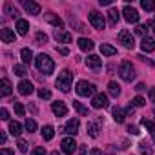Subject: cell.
Here are the masks:
<instances>
[{
    "label": "cell",
    "instance_id": "1",
    "mask_svg": "<svg viewBox=\"0 0 155 155\" xmlns=\"http://www.w3.org/2000/svg\"><path fill=\"white\" fill-rule=\"evenodd\" d=\"M35 64H37L38 71H42V73H46V75H51V73H53V69H55V64H53V60L49 58V55H44V53L37 55V58H35Z\"/></svg>",
    "mask_w": 155,
    "mask_h": 155
},
{
    "label": "cell",
    "instance_id": "2",
    "mask_svg": "<svg viewBox=\"0 0 155 155\" xmlns=\"http://www.w3.org/2000/svg\"><path fill=\"white\" fill-rule=\"evenodd\" d=\"M71 82H73V75L69 69H62L58 73V79H57V88L64 93H68L71 90Z\"/></svg>",
    "mask_w": 155,
    "mask_h": 155
},
{
    "label": "cell",
    "instance_id": "3",
    "mask_svg": "<svg viewBox=\"0 0 155 155\" xmlns=\"http://www.w3.org/2000/svg\"><path fill=\"white\" fill-rule=\"evenodd\" d=\"M119 77H120L122 81H126V82H131V81L135 79V69H133V66H131L130 60H124V62L120 64V68H119Z\"/></svg>",
    "mask_w": 155,
    "mask_h": 155
},
{
    "label": "cell",
    "instance_id": "4",
    "mask_svg": "<svg viewBox=\"0 0 155 155\" xmlns=\"http://www.w3.org/2000/svg\"><path fill=\"white\" fill-rule=\"evenodd\" d=\"M95 90H97V86L88 82V81H79L77 82V88H75L77 95H81V97H91L95 93Z\"/></svg>",
    "mask_w": 155,
    "mask_h": 155
},
{
    "label": "cell",
    "instance_id": "5",
    "mask_svg": "<svg viewBox=\"0 0 155 155\" xmlns=\"http://www.w3.org/2000/svg\"><path fill=\"white\" fill-rule=\"evenodd\" d=\"M88 20H90V24H91L95 29H104V26H106V20H104V17H102L99 11H90Z\"/></svg>",
    "mask_w": 155,
    "mask_h": 155
},
{
    "label": "cell",
    "instance_id": "6",
    "mask_svg": "<svg viewBox=\"0 0 155 155\" xmlns=\"http://www.w3.org/2000/svg\"><path fill=\"white\" fill-rule=\"evenodd\" d=\"M119 42H120L124 48H128V49H133V46H135V38H133V35H131L128 29H122V31L119 33Z\"/></svg>",
    "mask_w": 155,
    "mask_h": 155
},
{
    "label": "cell",
    "instance_id": "7",
    "mask_svg": "<svg viewBox=\"0 0 155 155\" xmlns=\"http://www.w3.org/2000/svg\"><path fill=\"white\" fill-rule=\"evenodd\" d=\"M122 15H124V20L130 22V24H137L139 22V11L135 8H131V6H124Z\"/></svg>",
    "mask_w": 155,
    "mask_h": 155
},
{
    "label": "cell",
    "instance_id": "8",
    "mask_svg": "<svg viewBox=\"0 0 155 155\" xmlns=\"http://www.w3.org/2000/svg\"><path fill=\"white\" fill-rule=\"evenodd\" d=\"M60 148H62V151H64L66 155H71V153L77 150V142H75L73 137H66V139H62Z\"/></svg>",
    "mask_w": 155,
    "mask_h": 155
},
{
    "label": "cell",
    "instance_id": "9",
    "mask_svg": "<svg viewBox=\"0 0 155 155\" xmlns=\"http://www.w3.org/2000/svg\"><path fill=\"white\" fill-rule=\"evenodd\" d=\"M108 95H104V93H97L95 97H93V101H91V106L95 108V110H101V108H108Z\"/></svg>",
    "mask_w": 155,
    "mask_h": 155
},
{
    "label": "cell",
    "instance_id": "10",
    "mask_svg": "<svg viewBox=\"0 0 155 155\" xmlns=\"http://www.w3.org/2000/svg\"><path fill=\"white\" fill-rule=\"evenodd\" d=\"M79 119H69L68 122H66V126H64V133H68V135H77L79 133Z\"/></svg>",
    "mask_w": 155,
    "mask_h": 155
},
{
    "label": "cell",
    "instance_id": "11",
    "mask_svg": "<svg viewBox=\"0 0 155 155\" xmlns=\"http://www.w3.org/2000/svg\"><path fill=\"white\" fill-rule=\"evenodd\" d=\"M53 37H55V38H57V42H60V44H69V42L73 40L71 33H68V31H62V29H55Z\"/></svg>",
    "mask_w": 155,
    "mask_h": 155
},
{
    "label": "cell",
    "instance_id": "12",
    "mask_svg": "<svg viewBox=\"0 0 155 155\" xmlns=\"http://www.w3.org/2000/svg\"><path fill=\"white\" fill-rule=\"evenodd\" d=\"M17 88H18V93L24 95V97H28V95H31V93L35 91V88H33V84H31L29 81H20Z\"/></svg>",
    "mask_w": 155,
    "mask_h": 155
},
{
    "label": "cell",
    "instance_id": "13",
    "mask_svg": "<svg viewBox=\"0 0 155 155\" xmlns=\"http://www.w3.org/2000/svg\"><path fill=\"white\" fill-rule=\"evenodd\" d=\"M22 8H24L29 15H38V13H40V4L31 2V0H22Z\"/></svg>",
    "mask_w": 155,
    "mask_h": 155
},
{
    "label": "cell",
    "instance_id": "14",
    "mask_svg": "<svg viewBox=\"0 0 155 155\" xmlns=\"http://www.w3.org/2000/svg\"><path fill=\"white\" fill-rule=\"evenodd\" d=\"M51 111H53L57 117H64V115L68 113V106H66L62 101H57V102L51 104Z\"/></svg>",
    "mask_w": 155,
    "mask_h": 155
},
{
    "label": "cell",
    "instance_id": "15",
    "mask_svg": "<svg viewBox=\"0 0 155 155\" xmlns=\"http://www.w3.org/2000/svg\"><path fill=\"white\" fill-rule=\"evenodd\" d=\"M0 40L9 44V42H15V31L9 29V28H2L0 29Z\"/></svg>",
    "mask_w": 155,
    "mask_h": 155
},
{
    "label": "cell",
    "instance_id": "16",
    "mask_svg": "<svg viewBox=\"0 0 155 155\" xmlns=\"http://www.w3.org/2000/svg\"><path fill=\"white\" fill-rule=\"evenodd\" d=\"M119 18H120L119 9H117V8H110V11H108V24H110L111 28H115L117 22H119Z\"/></svg>",
    "mask_w": 155,
    "mask_h": 155
},
{
    "label": "cell",
    "instance_id": "17",
    "mask_svg": "<svg viewBox=\"0 0 155 155\" xmlns=\"http://www.w3.org/2000/svg\"><path fill=\"white\" fill-rule=\"evenodd\" d=\"M86 66H88L90 69H99V68L102 66V58L97 57V55H90V57L86 58Z\"/></svg>",
    "mask_w": 155,
    "mask_h": 155
},
{
    "label": "cell",
    "instance_id": "18",
    "mask_svg": "<svg viewBox=\"0 0 155 155\" xmlns=\"http://www.w3.org/2000/svg\"><path fill=\"white\" fill-rule=\"evenodd\" d=\"M140 49L146 51V53L155 51V38H151V37H144L142 42H140Z\"/></svg>",
    "mask_w": 155,
    "mask_h": 155
},
{
    "label": "cell",
    "instance_id": "19",
    "mask_svg": "<svg viewBox=\"0 0 155 155\" xmlns=\"http://www.w3.org/2000/svg\"><path fill=\"white\" fill-rule=\"evenodd\" d=\"M111 113H113V120L115 122H124V119H126V110H122L120 106H115L113 110H111Z\"/></svg>",
    "mask_w": 155,
    "mask_h": 155
},
{
    "label": "cell",
    "instance_id": "20",
    "mask_svg": "<svg viewBox=\"0 0 155 155\" xmlns=\"http://www.w3.org/2000/svg\"><path fill=\"white\" fill-rule=\"evenodd\" d=\"M46 20H48L49 24H53V26H55L57 29L64 26V22H62V18H60L58 15H55V13H48V15H46Z\"/></svg>",
    "mask_w": 155,
    "mask_h": 155
},
{
    "label": "cell",
    "instance_id": "21",
    "mask_svg": "<svg viewBox=\"0 0 155 155\" xmlns=\"http://www.w3.org/2000/svg\"><path fill=\"white\" fill-rule=\"evenodd\" d=\"M15 29H17V33H18V35H26V33H28V29H29V22H28V20H24V18H18V20H17V28H15Z\"/></svg>",
    "mask_w": 155,
    "mask_h": 155
},
{
    "label": "cell",
    "instance_id": "22",
    "mask_svg": "<svg viewBox=\"0 0 155 155\" xmlns=\"http://www.w3.org/2000/svg\"><path fill=\"white\" fill-rule=\"evenodd\" d=\"M20 58H22L24 66H26V64H31V62H33V51H31L29 48H24V49L20 51Z\"/></svg>",
    "mask_w": 155,
    "mask_h": 155
},
{
    "label": "cell",
    "instance_id": "23",
    "mask_svg": "<svg viewBox=\"0 0 155 155\" xmlns=\"http://www.w3.org/2000/svg\"><path fill=\"white\" fill-rule=\"evenodd\" d=\"M79 48H81V51H91L93 49V40H90V38H79Z\"/></svg>",
    "mask_w": 155,
    "mask_h": 155
},
{
    "label": "cell",
    "instance_id": "24",
    "mask_svg": "<svg viewBox=\"0 0 155 155\" xmlns=\"http://www.w3.org/2000/svg\"><path fill=\"white\" fill-rule=\"evenodd\" d=\"M9 133H11L13 137H20V133H22V124L11 120V122H9Z\"/></svg>",
    "mask_w": 155,
    "mask_h": 155
},
{
    "label": "cell",
    "instance_id": "25",
    "mask_svg": "<svg viewBox=\"0 0 155 155\" xmlns=\"http://www.w3.org/2000/svg\"><path fill=\"white\" fill-rule=\"evenodd\" d=\"M140 124L150 131V135H151V139H153V142H155V122H151V120H148V119H140Z\"/></svg>",
    "mask_w": 155,
    "mask_h": 155
},
{
    "label": "cell",
    "instance_id": "26",
    "mask_svg": "<svg viewBox=\"0 0 155 155\" xmlns=\"http://www.w3.org/2000/svg\"><path fill=\"white\" fill-rule=\"evenodd\" d=\"M101 53L106 57H113V55H117V49L110 44H101Z\"/></svg>",
    "mask_w": 155,
    "mask_h": 155
},
{
    "label": "cell",
    "instance_id": "27",
    "mask_svg": "<svg viewBox=\"0 0 155 155\" xmlns=\"http://www.w3.org/2000/svg\"><path fill=\"white\" fill-rule=\"evenodd\" d=\"M0 91H2L4 97L11 95V82H9L8 79H2V82H0Z\"/></svg>",
    "mask_w": 155,
    "mask_h": 155
},
{
    "label": "cell",
    "instance_id": "28",
    "mask_svg": "<svg viewBox=\"0 0 155 155\" xmlns=\"http://www.w3.org/2000/svg\"><path fill=\"white\" fill-rule=\"evenodd\" d=\"M53 135H55V128H53V126L48 124V126L42 128V137H44V140H51Z\"/></svg>",
    "mask_w": 155,
    "mask_h": 155
},
{
    "label": "cell",
    "instance_id": "29",
    "mask_svg": "<svg viewBox=\"0 0 155 155\" xmlns=\"http://www.w3.org/2000/svg\"><path fill=\"white\" fill-rule=\"evenodd\" d=\"M108 91H110V95H111V97H119V95H120V86H119L117 82H113V81H111V82L108 84Z\"/></svg>",
    "mask_w": 155,
    "mask_h": 155
},
{
    "label": "cell",
    "instance_id": "30",
    "mask_svg": "<svg viewBox=\"0 0 155 155\" xmlns=\"http://www.w3.org/2000/svg\"><path fill=\"white\" fill-rule=\"evenodd\" d=\"M86 130H88V135H90V137H93V139L99 137V126H97L95 122H88Z\"/></svg>",
    "mask_w": 155,
    "mask_h": 155
},
{
    "label": "cell",
    "instance_id": "31",
    "mask_svg": "<svg viewBox=\"0 0 155 155\" xmlns=\"http://www.w3.org/2000/svg\"><path fill=\"white\" fill-rule=\"evenodd\" d=\"M140 8H142L144 11H155V2H153V0H142V2H140Z\"/></svg>",
    "mask_w": 155,
    "mask_h": 155
},
{
    "label": "cell",
    "instance_id": "32",
    "mask_svg": "<svg viewBox=\"0 0 155 155\" xmlns=\"http://www.w3.org/2000/svg\"><path fill=\"white\" fill-rule=\"evenodd\" d=\"M73 108H75L77 111H79L81 115H88V108H86V106H82L79 101H73Z\"/></svg>",
    "mask_w": 155,
    "mask_h": 155
},
{
    "label": "cell",
    "instance_id": "33",
    "mask_svg": "<svg viewBox=\"0 0 155 155\" xmlns=\"http://www.w3.org/2000/svg\"><path fill=\"white\" fill-rule=\"evenodd\" d=\"M139 150H140V155H151V146L148 142H140Z\"/></svg>",
    "mask_w": 155,
    "mask_h": 155
},
{
    "label": "cell",
    "instance_id": "34",
    "mask_svg": "<svg viewBox=\"0 0 155 155\" xmlns=\"http://www.w3.org/2000/svg\"><path fill=\"white\" fill-rule=\"evenodd\" d=\"M35 42H37L38 46L46 44V42H48V35H46V33H37V35H35Z\"/></svg>",
    "mask_w": 155,
    "mask_h": 155
},
{
    "label": "cell",
    "instance_id": "35",
    "mask_svg": "<svg viewBox=\"0 0 155 155\" xmlns=\"http://www.w3.org/2000/svg\"><path fill=\"white\" fill-rule=\"evenodd\" d=\"M26 73H28V69H26V66H24V64H15V75L24 77Z\"/></svg>",
    "mask_w": 155,
    "mask_h": 155
},
{
    "label": "cell",
    "instance_id": "36",
    "mask_svg": "<svg viewBox=\"0 0 155 155\" xmlns=\"http://www.w3.org/2000/svg\"><path fill=\"white\" fill-rule=\"evenodd\" d=\"M24 128H26L28 131H35V130H37V122H35L33 119H26V122H24Z\"/></svg>",
    "mask_w": 155,
    "mask_h": 155
},
{
    "label": "cell",
    "instance_id": "37",
    "mask_svg": "<svg viewBox=\"0 0 155 155\" xmlns=\"http://www.w3.org/2000/svg\"><path fill=\"white\" fill-rule=\"evenodd\" d=\"M4 9H6V13H8L9 17H17V15H18V11H17V8H13V6H11L9 2H8V4L4 6Z\"/></svg>",
    "mask_w": 155,
    "mask_h": 155
},
{
    "label": "cell",
    "instance_id": "38",
    "mask_svg": "<svg viewBox=\"0 0 155 155\" xmlns=\"http://www.w3.org/2000/svg\"><path fill=\"white\" fill-rule=\"evenodd\" d=\"M13 106H15V111H17V115L18 117H24V113H26V110H24V106H22V102H13Z\"/></svg>",
    "mask_w": 155,
    "mask_h": 155
},
{
    "label": "cell",
    "instance_id": "39",
    "mask_svg": "<svg viewBox=\"0 0 155 155\" xmlns=\"http://www.w3.org/2000/svg\"><path fill=\"white\" fill-rule=\"evenodd\" d=\"M17 146H18V151H20V153H28V142H26L24 139H18Z\"/></svg>",
    "mask_w": 155,
    "mask_h": 155
},
{
    "label": "cell",
    "instance_id": "40",
    "mask_svg": "<svg viewBox=\"0 0 155 155\" xmlns=\"http://www.w3.org/2000/svg\"><path fill=\"white\" fill-rule=\"evenodd\" d=\"M131 104H133V106H135V108H142V106H144V104H146V101H144V99H142V97H140V95H139V97H135V99H133V101H131Z\"/></svg>",
    "mask_w": 155,
    "mask_h": 155
},
{
    "label": "cell",
    "instance_id": "41",
    "mask_svg": "<svg viewBox=\"0 0 155 155\" xmlns=\"http://www.w3.org/2000/svg\"><path fill=\"white\" fill-rule=\"evenodd\" d=\"M38 97H40V99H51V91L46 90V88H40V90H38Z\"/></svg>",
    "mask_w": 155,
    "mask_h": 155
},
{
    "label": "cell",
    "instance_id": "42",
    "mask_svg": "<svg viewBox=\"0 0 155 155\" xmlns=\"http://www.w3.org/2000/svg\"><path fill=\"white\" fill-rule=\"evenodd\" d=\"M31 155H46V150L42 146H37V148L31 150Z\"/></svg>",
    "mask_w": 155,
    "mask_h": 155
},
{
    "label": "cell",
    "instance_id": "43",
    "mask_svg": "<svg viewBox=\"0 0 155 155\" xmlns=\"http://www.w3.org/2000/svg\"><path fill=\"white\" fill-rule=\"evenodd\" d=\"M0 119H2V120H8V119H9V111H8L6 108L0 110Z\"/></svg>",
    "mask_w": 155,
    "mask_h": 155
},
{
    "label": "cell",
    "instance_id": "44",
    "mask_svg": "<svg viewBox=\"0 0 155 155\" xmlns=\"http://www.w3.org/2000/svg\"><path fill=\"white\" fill-rule=\"evenodd\" d=\"M135 33H137V35H140V37L144 38V33H146V26H137V29H135Z\"/></svg>",
    "mask_w": 155,
    "mask_h": 155
},
{
    "label": "cell",
    "instance_id": "45",
    "mask_svg": "<svg viewBox=\"0 0 155 155\" xmlns=\"http://www.w3.org/2000/svg\"><path fill=\"white\" fill-rule=\"evenodd\" d=\"M128 131H130L131 135H139V128H137V126H131V124H130V126H128Z\"/></svg>",
    "mask_w": 155,
    "mask_h": 155
},
{
    "label": "cell",
    "instance_id": "46",
    "mask_svg": "<svg viewBox=\"0 0 155 155\" xmlns=\"http://www.w3.org/2000/svg\"><path fill=\"white\" fill-rule=\"evenodd\" d=\"M0 155H15L9 148H2V150H0Z\"/></svg>",
    "mask_w": 155,
    "mask_h": 155
},
{
    "label": "cell",
    "instance_id": "47",
    "mask_svg": "<svg viewBox=\"0 0 155 155\" xmlns=\"http://www.w3.org/2000/svg\"><path fill=\"white\" fill-rule=\"evenodd\" d=\"M148 95H150V101H151V102H155V88H151V90L148 91Z\"/></svg>",
    "mask_w": 155,
    "mask_h": 155
},
{
    "label": "cell",
    "instance_id": "48",
    "mask_svg": "<svg viewBox=\"0 0 155 155\" xmlns=\"http://www.w3.org/2000/svg\"><path fill=\"white\" fill-rule=\"evenodd\" d=\"M90 155H102V151H101L99 148H93V150L90 151Z\"/></svg>",
    "mask_w": 155,
    "mask_h": 155
},
{
    "label": "cell",
    "instance_id": "49",
    "mask_svg": "<svg viewBox=\"0 0 155 155\" xmlns=\"http://www.w3.org/2000/svg\"><path fill=\"white\" fill-rule=\"evenodd\" d=\"M6 139H8V137H6V133H4V131H0V142L6 144Z\"/></svg>",
    "mask_w": 155,
    "mask_h": 155
},
{
    "label": "cell",
    "instance_id": "50",
    "mask_svg": "<svg viewBox=\"0 0 155 155\" xmlns=\"http://www.w3.org/2000/svg\"><path fill=\"white\" fill-rule=\"evenodd\" d=\"M99 4H101V6H110L111 0H99Z\"/></svg>",
    "mask_w": 155,
    "mask_h": 155
},
{
    "label": "cell",
    "instance_id": "51",
    "mask_svg": "<svg viewBox=\"0 0 155 155\" xmlns=\"http://www.w3.org/2000/svg\"><path fill=\"white\" fill-rule=\"evenodd\" d=\"M57 51H58L60 55H68V49H66V48H57Z\"/></svg>",
    "mask_w": 155,
    "mask_h": 155
},
{
    "label": "cell",
    "instance_id": "52",
    "mask_svg": "<svg viewBox=\"0 0 155 155\" xmlns=\"http://www.w3.org/2000/svg\"><path fill=\"white\" fill-rule=\"evenodd\" d=\"M135 90H137V91H142V90H146V86H144V84H137Z\"/></svg>",
    "mask_w": 155,
    "mask_h": 155
},
{
    "label": "cell",
    "instance_id": "53",
    "mask_svg": "<svg viewBox=\"0 0 155 155\" xmlns=\"http://www.w3.org/2000/svg\"><path fill=\"white\" fill-rule=\"evenodd\" d=\"M148 26H151V29H153V33H155V24H153V22H150Z\"/></svg>",
    "mask_w": 155,
    "mask_h": 155
},
{
    "label": "cell",
    "instance_id": "54",
    "mask_svg": "<svg viewBox=\"0 0 155 155\" xmlns=\"http://www.w3.org/2000/svg\"><path fill=\"white\" fill-rule=\"evenodd\" d=\"M49 155H60V153H58V151H51Z\"/></svg>",
    "mask_w": 155,
    "mask_h": 155
},
{
    "label": "cell",
    "instance_id": "55",
    "mask_svg": "<svg viewBox=\"0 0 155 155\" xmlns=\"http://www.w3.org/2000/svg\"><path fill=\"white\" fill-rule=\"evenodd\" d=\"M153 113H155V110H153Z\"/></svg>",
    "mask_w": 155,
    "mask_h": 155
}]
</instances>
